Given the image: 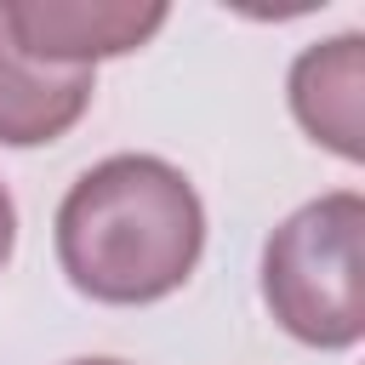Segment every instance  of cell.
Instances as JSON below:
<instances>
[{"instance_id":"obj_3","label":"cell","mask_w":365,"mask_h":365,"mask_svg":"<svg viewBox=\"0 0 365 365\" xmlns=\"http://www.w3.org/2000/svg\"><path fill=\"white\" fill-rule=\"evenodd\" d=\"M0 23L34 63L51 68H91L103 57L137 51L148 34H160L165 6H131V0H0Z\"/></svg>"},{"instance_id":"obj_7","label":"cell","mask_w":365,"mask_h":365,"mask_svg":"<svg viewBox=\"0 0 365 365\" xmlns=\"http://www.w3.org/2000/svg\"><path fill=\"white\" fill-rule=\"evenodd\" d=\"M68 365H125V359H68Z\"/></svg>"},{"instance_id":"obj_2","label":"cell","mask_w":365,"mask_h":365,"mask_svg":"<svg viewBox=\"0 0 365 365\" xmlns=\"http://www.w3.org/2000/svg\"><path fill=\"white\" fill-rule=\"evenodd\" d=\"M262 297L308 348H354L365 336V200L354 188L308 200L268 234Z\"/></svg>"},{"instance_id":"obj_4","label":"cell","mask_w":365,"mask_h":365,"mask_svg":"<svg viewBox=\"0 0 365 365\" xmlns=\"http://www.w3.org/2000/svg\"><path fill=\"white\" fill-rule=\"evenodd\" d=\"M291 114L314 143L342 160H365V40L336 34L291 63Z\"/></svg>"},{"instance_id":"obj_6","label":"cell","mask_w":365,"mask_h":365,"mask_svg":"<svg viewBox=\"0 0 365 365\" xmlns=\"http://www.w3.org/2000/svg\"><path fill=\"white\" fill-rule=\"evenodd\" d=\"M11 245H17V205H11V194L0 182V268L11 262Z\"/></svg>"},{"instance_id":"obj_1","label":"cell","mask_w":365,"mask_h":365,"mask_svg":"<svg viewBox=\"0 0 365 365\" xmlns=\"http://www.w3.org/2000/svg\"><path fill=\"white\" fill-rule=\"evenodd\" d=\"M205 251L194 182L154 154H108L57 205V262L74 291L114 308L171 297Z\"/></svg>"},{"instance_id":"obj_5","label":"cell","mask_w":365,"mask_h":365,"mask_svg":"<svg viewBox=\"0 0 365 365\" xmlns=\"http://www.w3.org/2000/svg\"><path fill=\"white\" fill-rule=\"evenodd\" d=\"M91 68H51L17 51V40L0 23V143L6 148H34L57 143L86 108H91Z\"/></svg>"}]
</instances>
